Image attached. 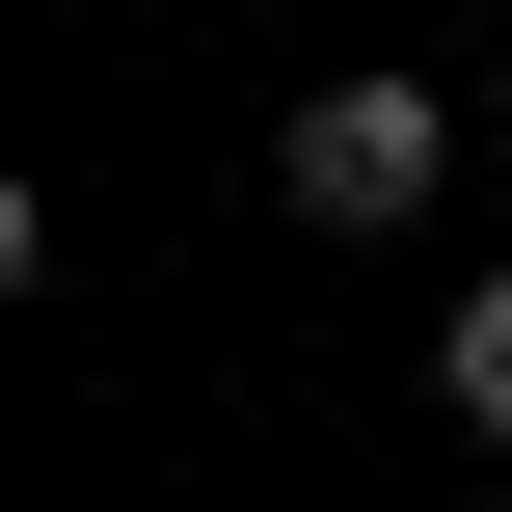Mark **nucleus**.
<instances>
[{"label":"nucleus","mask_w":512,"mask_h":512,"mask_svg":"<svg viewBox=\"0 0 512 512\" xmlns=\"http://www.w3.org/2000/svg\"><path fill=\"white\" fill-rule=\"evenodd\" d=\"M270 189H297L324 243H405V216L459 189V108H432V81H297V135H270Z\"/></svg>","instance_id":"1"},{"label":"nucleus","mask_w":512,"mask_h":512,"mask_svg":"<svg viewBox=\"0 0 512 512\" xmlns=\"http://www.w3.org/2000/svg\"><path fill=\"white\" fill-rule=\"evenodd\" d=\"M432 405H459V432H486V459H512V270H486V297H459V324H432Z\"/></svg>","instance_id":"2"}]
</instances>
